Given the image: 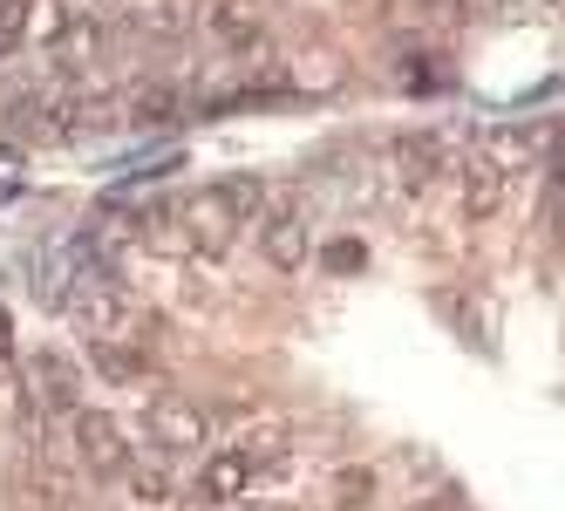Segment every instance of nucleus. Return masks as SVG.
Here are the masks:
<instances>
[{
	"label": "nucleus",
	"mask_w": 565,
	"mask_h": 511,
	"mask_svg": "<svg viewBox=\"0 0 565 511\" xmlns=\"http://www.w3.org/2000/svg\"><path fill=\"white\" fill-rule=\"evenodd\" d=\"M68 444H75V464H83L89 478H124L130 444H124V423L109 409H75L68 416Z\"/></svg>",
	"instance_id": "5"
},
{
	"label": "nucleus",
	"mask_w": 565,
	"mask_h": 511,
	"mask_svg": "<svg viewBox=\"0 0 565 511\" xmlns=\"http://www.w3.org/2000/svg\"><path fill=\"white\" fill-rule=\"evenodd\" d=\"M429 307H436L443 321L457 328V341H483V313H477V307H470L457 287H436V294H429Z\"/></svg>",
	"instance_id": "12"
},
{
	"label": "nucleus",
	"mask_w": 565,
	"mask_h": 511,
	"mask_svg": "<svg viewBox=\"0 0 565 511\" xmlns=\"http://www.w3.org/2000/svg\"><path fill=\"white\" fill-rule=\"evenodd\" d=\"M124 485H130V498L137 504H171V457L164 450H130V464H124Z\"/></svg>",
	"instance_id": "9"
},
{
	"label": "nucleus",
	"mask_w": 565,
	"mask_h": 511,
	"mask_svg": "<svg viewBox=\"0 0 565 511\" xmlns=\"http://www.w3.org/2000/svg\"><path fill=\"white\" fill-rule=\"evenodd\" d=\"M8 355H14V321H8V307H0V369H8Z\"/></svg>",
	"instance_id": "18"
},
{
	"label": "nucleus",
	"mask_w": 565,
	"mask_h": 511,
	"mask_svg": "<svg viewBox=\"0 0 565 511\" xmlns=\"http://www.w3.org/2000/svg\"><path fill=\"white\" fill-rule=\"evenodd\" d=\"M28 42V0H0V55H14Z\"/></svg>",
	"instance_id": "15"
},
{
	"label": "nucleus",
	"mask_w": 565,
	"mask_h": 511,
	"mask_svg": "<svg viewBox=\"0 0 565 511\" xmlns=\"http://www.w3.org/2000/svg\"><path fill=\"white\" fill-rule=\"evenodd\" d=\"M143 429H150V444L171 457V450H205L212 429H218V416L205 403L178 396V388H157V396L143 403Z\"/></svg>",
	"instance_id": "3"
},
{
	"label": "nucleus",
	"mask_w": 565,
	"mask_h": 511,
	"mask_svg": "<svg viewBox=\"0 0 565 511\" xmlns=\"http://www.w3.org/2000/svg\"><path fill=\"white\" fill-rule=\"evenodd\" d=\"M266 199H273V212H266V225H259V253H266L279 273H300L307 253H313L307 219H300V205H294V191H266Z\"/></svg>",
	"instance_id": "7"
},
{
	"label": "nucleus",
	"mask_w": 565,
	"mask_h": 511,
	"mask_svg": "<svg viewBox=\"0 0 565 511\" xmlns=\"http://www.w3.org/2000/svg\"><path fill=\"white\" fill-rule=\"evenodd\" d=\"M259 28H266L259 0H218V8H212V34H218V42H232V49L259 42Z\"/></svg>",
	"instance_id": "10"
},
{
	"label": "nucleus",
	"mask_w": 565,
	"mask_h": 511,
	"mask_svg": "<svg viewBox=\"0 0 565 511\" xmlns=\"http://www.w3.org/2000/svg\"><path fill=\"white\" fill-rule=\"evenodd\" d=\"M375 498V470H341V478H334V504H369Z\"/></svg>",
	"instance_id": "16"
},
{
	"label": "nucleus",
	"mask_w": 565,
	"mask_h": 511,
	"mask_svg": "<svg viewBox=\"0 0 565 511\" xmlns=\"http://www.w3.org/2000/svg\"><path fill=\"white\" fill-rule=\"evenodd\" d=\"M328 266L334 273H354V266H369V253H361L354 239H341V246H328Z\"/></svg>",
	"instance_id": "17"
},
{
	"label": "nucleus",
	"mask_w": 565,
	"mask_h": 511,
	"mask_svg": "<svg viewBox=\"0 0 565 511\" xmlns=\"http://www.w3.org/2000/svg\"><path fill=\"white\" fill-rule=\"evenodd\" d=\"M259 205H266V178L238 171V178H218L205 191H184V199H178V225H184V239L205 259H218L238 239V225H253Z\"/></svg>",
	"instance_id": "1"
},
{
	"label": "nucleus",
	"mask_w": 565,
	"mask_h": 511,
	"mask_svg": "<svg viewBox=\"0 0 565 511\" xmlns=\"http://www.w3.org/2000/svg\"><path fill=\"white\" fill-rule=\"evenodd\" d=\"M382 178H388V199H416L443 178V143L429 130H395L382 143Z\"/></svg>",
	"instance_id": "4"
},
{
	"label": "nucleus",
	"mask_w": 565,
	"mask_h": 511,
	"mask_svg": "<svg viewBox=\"0 0 565 511\" xmlns=\"http://www.w3.org/2000/svg\"><path fill=\"white\" fill-rule=\"evenodd\" d=\"M171 511H218V504H212L205 491H191V498H171Z\"/></svg>",
	"instance_id": "19"
},
{
	"label": "nucleus",
	"mask_w": 565,
	"mask_h": 511,
	"mask_svg": "<svg viewBox=\"0 0 565 511\" xmlns=\"http://www.w3.org/2000/svg\"><path fill=\"white\" fill-rule=\"evenodd\" d=\"M75 21V8H68V0H28V42H62V28Z\"/></svg>",
	"instance_id": "13"
},
{
	"label": "nucleus",
	"mask_w": 565,
	"mask_h": 511,
	"mask_svg": "<svg viewBox=\"0 0 565 511\" xmlns=\"http://www.w3.org/2000/svg\"><path fill=\"white\" fill-rule=\"evenodd\" d=\"M89 266H103V259H96V246H89V232H68V239H55L42 259H34V300H42V307H62V300H68V287L83 280Z\"/></svg>",
	"instance_id": "6"
},
{
	"label": "nucleus",
	"mask_w": 565,
	"mask_h": 511,
	"mask_svg": "<svg viewBox=\"0 0 565 511\" xmlns=\"http://www.w3.org/2000/svg\"><path fill=\"white\" fill-rule=\"evenodd\" d=\"M504 164H498V157H483V150H470L463 157V212L470 219H491L498 205H504Z\"/></svg>",
	"instance_id": "8"
},
{
	"label": "nucleus",
	"mask_w": 565,
	"mask_h": 511,
	"mask_svg": "<svg viewBox=\"0 0 565 511\" xmlns=\"http://www.w3.org/2000/svg\"><path fill=\"white\" fill-rule=\"evenodd\" d=\"M83 409V369H75L62 348H42V355L21 362V429L34 437V423L49 416H75Z\"/></svg>",
	"instance_id": "2"
},
{
	"label": "nucleus",
	"mask_w": 565,
	"mask_h": 511,
	"mask_svg": "<svg viewBox=\"0 0 565 511\" xmlns=\"http://www.w3.org/2000/svg\"><path fill=\"white\" fill-rule=\"evenodd\" d=\"M89 362H96L109 382H143V375H150V362L130 355V348H89Z\"/></svg>",
	"instance_id": "14"
},
{
	"label": "nucleus",
	"mask_w": 565,
	"mask_h": 511,
	"mask_svg": "<svg viewBox=\"0 0 565 511\" xmlns=\"http://www.w3.org/2000/svg\"><path fill=\"white\" fill-rule=\"evenodd\" d=\"M124 116L130 124H178V89L171 83H137L124 96Z\"/></svg>",
	"instance_id": "11"
}]
</instances>
